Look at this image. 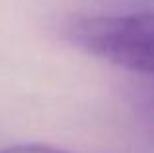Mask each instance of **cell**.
I'll list each match as a JSON object with an SVG mask.
<instances>
[{
	"label": "cell",
	"mask_w": 154,
	"mask_h": 153,
	"mask_svg": "<svg viewBox=\"0 0 154 153\" xmlns=\"http://www.w3.org/2000/svg\"><path fill=\"white\" fill-rule=\"evenodd\" d=\"M0 153H70L59 149L53 145H45V143H18V145H10L0 149Z\"/></svg>",
	"instance_id": "obj_2"
},
{
	"label": "cell",
	"mask_w": 154,
	"mask_h": 153,
	"mask_svg": "<svg viewBox=\"0 0 154 153\" xmlns=\"http://www.w3.org/2000/svg\"><path fill=\"white\" fill-rule=\"evenodd\" d=\"M63 34L74 47L127 69L150 75L154 71V24L148 10L117 16H72Z\"/></svg>",
	"instance_id": "obj_1"
}]
</instances>
